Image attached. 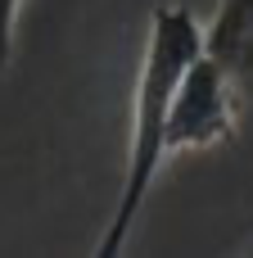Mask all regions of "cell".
<instances>
[{
	"mask_svg": "<svg viewBox=\"0 0 253 258\" xmlns=\"http://www.w3.org/2000/svg\"><path fill=\"white\" fill-rule=\"evenodd\" d=\"M204 54V27L186 5H154L149 14V36L136 73V95H131V132H127V163H122V190L109 213V227L95 245V258H118L127 249L145 200L154 190L158 163L167 159V122L172 104L181 91V77L190 63Z\"/></svg>",
	"mask_w": 253,
	"mask_h": 258,
	"instance_id": "1",
	"label": "cell"
},
{
	"mask_svg": "<svg viewBox=\"0 0 253 258\" xmlns=\"http://www.w3.org/2000/svg\"><path fill=\"white\" fill-rule=\"evenodd\" d=\"M240 91L244 82L204 50L181 77L172 122H167V154H204V150L231 145L240 132Z\"/></svg>",
	"mask_w": 253,
	"mask_h": 258,
	"instance_id": "2",
	"label": "cell"
},
{
	"mask_svg": "<svg viewBox=\"0 0 253 258\" xmlns=\"http://www.w3.org/2000/svg\"><path fill=\"white\" fill-rule=\"evenodd\" d=\"M204 50L222 59L244 86L253 82V0H222L204 27Z\"/></svg>",
	"mask_w": 253,
	"mask_h": 258,
	"instance_id": "3",
	"label": "cell"
},
{
	"mask_svg": "<svg viewBox=\"0 0 253 258\" xmlns=\"http://www.w3.org/2000/svg\"><path fill=\"white\" fill-rule=\"evenodd\" d=\"M27 0H0V73L14 63V45H18V14Z\"/></svg>",
	"mask_w": 253,
	"mask_h": 258,
	"instance_id": "4",
	"label": "cell"
}]
</instances>
